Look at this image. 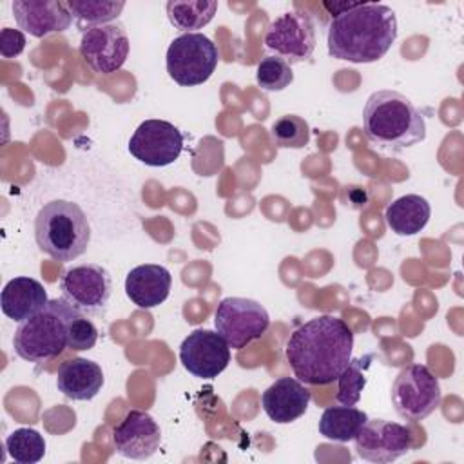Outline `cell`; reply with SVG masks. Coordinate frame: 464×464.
<instances>
[{"mask_svg": "<svg viewBox=\"0 0 464 464\" xmlns=\"http://www.w3.org/2000/svg\"><path fill=\"white\" fill-rule=\"evenodd\" d=\"M130 42L120 22L87 29L80 40L83 62L98 74L116 72L127 60Z\"/></svg>", "mask_w": 464, "mask_h": 464, "instance_id": "13", "label": "cell"}, {"mask_svg": "<svg viewBox=\"0 0 464 464\" xmlns=\"http://www.w3.org/2000/svg\"><path fill=\"white\" fill-rule=\"evenodd\" d=\"M397 38V16L382 4H335L328 24V54L352 63L381 60Z\"/></svg>", "mask_w": 464, "mask_h": 464, "instance_id": "2", "label": "cell"}, {"mask_svg": "<svg viewBox=\"0 0 464 464\" xmlns=\"http://www.w3.org/2000/svg\"><path fill=\"white\" fill-rule=\"evenodd\" d=\"M431 207L419 194H406L392 201L384 210L386 225L397 236H415L430 221Z\"/></svg>", "mask_w": 464, "mask_h": 464, "instance_id": "21", "label": "cell"}, {"mask_svg": "<svg viewBox=\"0 0 464 464\" xmlns=\"http://www.w3.org/2000/svg\"><path fill=\"white\" fill-rule=\"evenodd\" d=\"M310 399V390L299 379L281 377L263 392L261 406L270 420L288 424L304 415Z\"/></svg>", "mask_w": 464, "mask_h": 464, "instance_id": "17", "label": "cell"}, {"mask_svg": "<svg viewBox=\"0 0 464 464\" xmlns=\"http://www.w3.org/2000/svg\"><path fill=\"white\" fill-rule=\"evenodd\" d=\"M219 53L216 44L201 33L176 36L167 49V72L183 87L205 83L218 67Z\"/></svg>", "mask_w": 464, "mask_h": 464, "instance_id": "6", "label": "cell"}, {"mask_svg": "<svg viewBox=\"0 0 464 464\" xmlns=\"http://www.w3.org/2000/svg\"><path fill=\"white\" fill-rule=\"evenodd\" d=\"M368 420V415L353 406H330L323 411L319 419V433L335 442L353 440L359 430Z\"/></svg>", "mask_w": 464, "mask_h": 464, "instance_id": "22", "label": "cell"}, {"mask_svg": "<svg viewBox=\"0 0 464 464\" xmlns=\"http://www.w3.org/2000/svg\"><path fill=\"white\" fill-rule=\"evenodd\" d=\"M161 442L158 422L141 410H130L112 430V444L116 453L132 460L152 457Z\"/></svg>", "mask_w": 464, "mask_h": 464, "instance_id": "15", "label": "cell"}, {"mask_svg": "<svg viewBox=\"0 0 464 464\" xmlns=\"http://www.w3.org/2000/svg\"><path fill=\"white\" fill-rule=\"evenodd\" d=\"M366 361L362 359H350L348 366L343 370L339 375V390H337V402L344 406H353L361 399V392L366 384V375H364Z\"/></svg>", "mask_w": 464, "mask_h": 464, "instance_id": "28", "label": "cell"}, {"mask_svg": "<svg viewBox=\"0 0 464 464\" xmlns=\"http://www.w3.org/2000/svg\"><path fill=\"white\" fill-rule=\"evenodd\" d=\"M183 150V132L167 120H145L129 140V152L149 167H167Z\"/></svg>", "mask_w": 464, "mask_h": 464, "instance_id": "11", "label": "cell"}, {"mask_svg": "<svg viewBox=\"0 0 464 464\" xmlns=\"http://www.w3.org/2000/svg\"><path fill=\"white\" fill-rule=\"evenodd\" d=\"M0 299L4 315L16 323L33 317L49 303L44 285L27 276L13 277L11 281H7Z\"/></svg>", "mask_w": 464, "mask_h": 464, "instance_id": "20", "label": "cell"}, {"mask_svg": "<svg viewBox=\"0 0 464 464\" xmlns=\"http://www.w3.org/2000/svg\"><path fill=\"white\" fill-rule=\"evenodd\" d=\"M353 332L344 319L317 315L297 326L285 346L294 375L304 384H330L352 359Z\"/></svg>", "mask_w": 464, "mask_h": 464, "instance_id": "1", "label": "cell"}, {"mask_svg": "<svg viewBox=\"0 0 464 464\" xmlns=\"http://www.w3.org/2000/svg\"><path fill=\"white\" fill-rule=\"evenodd\" d=\"M74 312L63 297L49 299L45 308L18 324L13 337L16 355L29 362L58 357L67 348V324Z\"/></svg>", "mask_w": 464, "mask_h": 464, "instance_id": "5", "label": "cell"}, {"mask_svg": "<svg viewBox=\"0 0 464 464\" xmlns=\"http://www.w3.org/2000/svg\"><path fill=\"white\" fill-rule=\"evenodd\" d=\"M56 386L67 399L91 401L103 386V372L98 362L74 357L60 364Z\"/></svg>", "mask_w": 464, "mask_h": 464, "instance_id": "19", "label": "cell"}, {"mask_svg": "<svg viewBox=\"0 0 464 464\" xmlns=\"http://www.w3.org/2000/svg\"><path fill=\"white\" fill-rule=\"evenodd\" d=\"M362 129L379 149L402 150L426 138L422 112L401 92L382 89L370 94L362 109Z\"/></svg>", "mask_w": 464, "mask_h": 464, "instance_id": "3", "label": "cell"}, {"mask_svg": "<svg viewBox=\"0 0 464 464\" xmlns=\"http://www.w3.org/2000/svg\"><path fill=\"white\" fill-rule=\"evenodd\" d=\"M5 451L18 464H34L45 455V439L33 428H18L7 435Z\"/></svg>", "mask_w": 464, "mask_h": 464, "instance_id": "25", "label": "cell"}, {"mask_svg": "<svg viewBox=\"0 0 464 464\" xmlns=\"http://www.w3.org/2000/svg\"><path fill=\"white\" fill-rule=\"evenodd\" d=\"M169 22L187 33L205 27L218 11V2L214 0H170L167 2Z\"/></svg>", "mask_w": 464, "mask_h": 464, "instance_id": "23", "label": "cell"}, {"mask_svg": "<svg viewBox=\"0 0 464 464\" xmlns=\"http://www.w3.org/2000/svg\"><path fill=\"white\" fill-rule=\"evenodd\" d=\"M270 138L279 149H303L310 141V127L301 116L285 114L272 123Z\"/></svg>", "mask_w": 464, "mask_h": 464, "instance_id": "26", "label": "cell"}, {"mask_svg": "<svg viewBox=\"0 0 464 464\" xmlns=\"http://www.w3.org/2000/svg\"><path fill=\"white\" fill-rule=\"evenodd\" d=\"M216 332L225 343L241 350L261 335L270 326V315L263 304L246 297H225L214 312Z\"/></svg>", "mask_w": 464, "mask_h": 464, "instance_id": "8", "label": "cell"}, {"mask_svg": "<svg viewBox=\"0 0 464 464\" xmlns=\"http://www.w3.org/2000/svg\"><path fill=\"white\" fill-rule=\"evenodd\" d=\"M172 286V276L163 265L145 263L134 266L125 277L127 297L143 310L161 304Z\"/></svg>", "mask_w": 464, "mask_h": 464, "instance_id": "18", "label": "cell"}, {"mask_svg": "<svg viewBox=\"0 0 464 464\" xmlns=\"http://www.w3.org/2000/svg\"><path fill=\"white\" fill-rule=\"evenodd\" d=\"M355 453L368 462L388 464L411 450V433L406 426L386 419H368L353 439Z\"/></svg>", "mask_w": 464, "mask_h": 464, "instance_id": "12", "label": "cell"}, {"mask_svg": "<svg viewBox=\"0 0 464 464\" xmlns=\"http://www.w3.org/2000/svg\"><path fill=\"white\" fill-rule=\"evenodd\" d=\"M11 9L18 27L34 38L63 33L72 22L65 2L58 0H14Z\"/></svg>", "mask_w": 464, "mask_h": 464, "instance_id": "16", "label": "cell"}, {"mask_svg": "<svg viewBox=\"0 0 464 464\" xmlns=\"http://www.w3.org/2000/svg\"><path fill=\"white\" fill-rule=\"evenodd\" d=\"M25 49V36L18 29L4 27L0 31V54L4 58H14Z\"/></svg>", "mask_w": 464, "mask_h": 464, "instance_id": "30", "label": "cell"}, {"mask_svg": "<svg viewBox=\"0 0 464 464\" xmlns=\"http://www.w3.org/2000/svg\"><path fill=\"white\" fill-rule=\"evenodd\" d=\"M294 80L292 67L286 60L279 56H265L257 63L256 69V82L266 92H276L286 89Z\"/></svg>", "mask_w": 464, "mask_h": 464, "instance_id": "27", "label": "cell"}, {"mask_svg": "<svg viewBox=\"0 0 464 464\" xmlns=\"http://www.w3.org/2000/svg\"><path fill=\"white\" fill-rule=\"evenodd\" d=\"M315 44V25L312 18L295 11H286L274 18L265 34L266 49L290 63L308 60Z\"/></svg>", "mask_w": 464, "mask_h": 464, "instance_id": "10", "label": "cell"}, {"mask_svg": "<svg viewBox=\"0 0 464 464\" xmlns=\"http://www.w3.org/2000/svg\"><path fill=\"white\" fill-rule=\"evenodd\" d=\"M179 361L194 377L214 379L228 366L230 346L218 332L198 328L183 339Z\"/></svg>", "mask_w": 464, "mask_h": 464, "instance_id": "14", "label": "cell"}, {"mask_svg": "<svg viewBox=\"0 0 464 464\" xmlns=\"http://www.w3.org/2000/svg\"><path fill=\"white\" fill-rule=\"evenodd\" d=\"M34 239L49 257L67 263L80 257L91 241V225L80 205L67 199L45 203L34 218Z\"/></svg>", "mask_w": 464, "mask_h": 464, "instance_id": "4", "label": "cell"}, {"mask_svg": "<svg viewBox=\"0 0 464 464\" xmlns=\"http://www.w3.org/2000/svg\"><path fill=\"white\" fill-rule=\"evenodd\" d=\"M442 399L439 379L426 364H410L392 384V402L399 417L419 422L431 415Z\"/></svg>", "mask_w": 464, "mask_h": 464, "instance_id": "7", "label": "cell"}, {"mask_svg": "<svg viewBox=\"0 0 464 464\" xmlns=\"http://www.w3.org/2000/svg\"><path fill=\"white\" fill-rule=\"evenodd\" d=\"M71 16L83 33L96 25L112 24L125 7V2H105V0H69L65 2Z\"/></svg>", "mask_w": 464, "mask_h": 464, "instance_id": "24", "label": "cell"}, {"mask_svg": "<svg viewBox=\"0 0 464 464\" xmlns=\"http://www.w3.org/2000/svg\"><path fill=\"white\" fill-rule=\"evenodd\" d=\"M98 341V328L80 310H76L67 324V348L72 352L91 350Z\"/></svg>", "mask_w": 464, "mask_h": 464, "instance_id": "29", "label": "cell"}, {"mask_svg": "<svg viewBox=\"0 0 464 464\" xmlns=\"http://www.w3.org/2000/svg\"><path fill=\"white\" fill-rule=\"evenodd\" d=\"M62 297L85 315L103 312L112 294L111 274L96 263L67 268L60 277Z\"/></svg>", "mask_w": 464, "mask_h": 464, "instance_id": "9", "label": "cell"}]
</instances>
